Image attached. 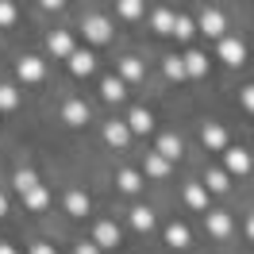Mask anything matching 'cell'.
Returning <instances> with one entry per match:
<instances>
[{"label": "cell", "instance_id": "1", "mask_svg": "<svg viewBox=\"0 0 254 254\" xmlns=\"http://www.w3.org/2000/svg\"><path fill=\"white\" fill-rule=\"evenodd\" d=\"M16 77L23 81V85H39V81L47 77V65H43V58H35V54L19 58V62H16Z\"/></svg>", "mask_w": 254, "mask_h": 254}, {"label": "cell", "instance_id": "2", "mask_svg": "<svg viewBox=\"0 0 254 254\" xmlns=\"http://www.w3.org/2000/svg\"><path fill=\"white\" fill-rule=\"evenodd\" d=\"M81 31H85L89 43H108V39H112V23L104 16H89L85 23H81Z\"/></svg>", "mask_w": 254, "mask_h": 254}, {"label": "cell", "instance_id": "3", "mask_svg": "<svg viewBox=\"0 0 254 254\" xmlns=\"http://www.w3.org/2000/svg\"><path fill=\"white\" fill-rule=\"evenodd\" d=\"M223 166H227V174L243 177V174H251V154L239 150V146H227V150H223Z\"/></svg>", "mask_w": 254, "mask_h": 254}, {"label": "cell", "instance_id": "4", "mask_svg": "<svg viewBox=\"0 0 254 254\" xmlns=\"http://www.w3.org/2000/svg\"><path fill=\"white\" fill-rule=\"evenodd\" d=\"M93 243L100 247V251H104V247H120V227H116V223H108V220H100V223L93 227Z\"/></svg>", "mask_w": 254, "mask_h": 254}, {"label": "cell", "instance_id": "5", "mask_svg": "<svg viewBox=\"0 0 254 254\" xmlns=\"http://www.w3.org/2000/svg\"><path fill=\"white\" fill-rule=\"evenodd\" d=\"M104 139H108V146L124 150V146H127V139H131V127H127V120H112V124L104 127Z\"/></svg>", "mask_w": 254, "mask_h": 254}, {"label": "cell", "instance_id": "6", "mask_svg": "<svg viewBox=\"0 0 254 254\" xmlns=\"http://www.w3.org/2000/svg\"><path fill=\"white\" fill-rule=\"evenodd\" d=\"M47 50L54 54V58H69V54H73V39H69V31H50L47 35Z\"/></svg>", "mask_w": 254, "mask_h": 254}, {"label": "cell", "instance_id": "7", "mask_svg": "<svg viewBox=\"0 0 254 254\" xmlns=\"http://www.w3.org/2000/svg\"><path fill=\"white\" fill-rule=\"evenodd\" d=\"M220 58L227 65H243V58H247V47L239 43V39H220Z\"/></svg>", "mask_w": 254, "mask_h": 254}, {"label": "cell", "instance_id": "8", "mask_svg": "<svg viewBox=\"0 0 254 254\" xmlns=\"http://www.w3.org/2000/svg\"><path fill=\"white\" fill-rule=\"evenodd\" d=\"M65 62H69V73H73V77H89V73H93V65H96L89 50H73Z\"/></svg>", "mask_w": 254, "mask_h": 254}, {"label": "cell", "instance_id": "9", "mask_svg": "<svg viewBox=\"0 0 254 254\" xmlns=\"http://www.w3.org/2000/svg\"><path fill=\"white\" fill-rule=\"evenodd\" d=\"M127 127H131L135 135H146V131L154 127V116H150L146 108H131L127 112Z\"/></svg>", "mask_w": 254, "mask_h": 254}, {"label": "cell", "instance_id": "10", "mask_svg": "<svg viewBox=\"0 0 254 254\" xmlns=\"http://www.w3.org/2000/svg\"><path fill=\"white\" fill-rule=\"evenodd\" d=\"M62 120H65V124H73V127L89 124V104H81V100H65V108H62Z\"/></svg>", "mask_w": 254, "mask_h": 254}, {"label": "cell", "instance_id": "11", "mask_svg": "<svg viewBox=\"0 0 254 254\" xmlns=\"http://www.w3.org/2000/svg\"><path fill=\"white\" fill-rule=\"evenodd\" d=\"M200 139H204L208 150H227V135H223V127H220V124H204Z\"/></svg>", "mask_w": 254, "mask_h": 254}, {"label": "cell", "instance_id": "12", "mask_svg": "<svg viewBox=\"0 0 254 254\" xmlns=\"http://www.w3.org/2000/svg\"><path fill=\"white\" fill-rule=\"evenodd\" d=\"M124 77H104L100 81V96H104V100H108V104H120V100H124Z\"/></svg>", "mask_w": 254, "mask_h": 254}, {"label": "cell", "instance_id": "13", "mask_svg": "<svg viewBox=\"0 0 254 254\" xmlns=\"http://www.w3.org/2000/svg\"><path fill=\"white\" fill-rule=\"evenodd\" d=\"M208 231L216 239H227L231 235V216H227V212H212V216H208Z\"/></svg>", "mask_w": 254, "mask_h": 254}, {"label": "cell", "instance_id": "14", "mask_svg": "<svg viewBox=\"0 0 254 254\" xmlns=\"http://www.w3.org/2000/svg\"><path fill=\"white\" fill-rule=\"evenodd\" d=\"M65 212L69 216H89V196L85 192H65Z\"/></svg>", "mask_w": 254, "mask_h": 254}, {"label": "cell", "instance_id": "15", "mask_svg": "<svg viewBox=\"0 0 254 254\" xmlns=\"http://www.w3.org/2000/svg\"><path fill=\"white\" fill-rule=\"evenodd\" d=\"M200 31L223 39V16H220V12H204V16H200Z\"/></svg>", "mask_w": 254, "mask_h": 254}, {"label": "cell", "instance_id": "16", "mask_svg": "<svg viewBox=\"0 0 254 254\" xmlns=\"http://www.w3.org/2000/svg\"><path fill=\"white\" fill-rule=\"evenodd\" d=\"M185 69H189V77H200V73H208V58L200 50H189L185 54Z\"/></svg>", "mask_w": 254, "mask_h": 254}, {"label": "cell", "instance_id": "17", "mask_svg": "<svg viewBox=\"0 0 254 254\" xmlns=\"http://www.w3.org/2000/svg\"><path fill=\"white\" fill-rule=\"evenodd\" d=\"M158 154H162V158H170V162L181 158V139H177V135H162V139H158Z\"/></svg>", "mask_w": 254, "mask_h": 254}, {"label": "cell", "instance_id": "18", "mask_svg": "<svg viewBox=\"0 0 254 254\" xmlns=\"http://www.w3.org/2000/svg\"><path fill=\"white\" fill-rule=\"evenodd\" d=\"M23 204L31 208V212H39V208H47V204H50V192L43 189V185H35L31 192H23Z\"/></svg>", "mask_w": 254, "mask_h": 254}, {"label": "cell", "instance_id": "19", "mask_svg": "<svg viewBox=\"0 0 254 254\" xmlns=\"http://www.w3.org/2000/svg\"><path fill=\"white\" fill-rule=\"evenodd\" d=\"M166 243L170 247H189V227L185 223H170L166 227Z\"/></svg>", "mask_w": 254, "mask_h": 254}, {"label": "cell", "instance_id": "20", "mask_svg": "<svg viewBox=\"0 0 254 254\" xmlns=\"http://www.w3.org/2000/svg\"><path fill=\"white\" fill-rule=\"evenodd\" d=\"M185 200H189V208H208V185H196V181H192L189 189H185Z\"/></svg>", "mask_w": 254, "mask_h": 254}, {"label": "cell", "instance_id": "21", "mask_svg": "<svg viewBox=\"0 0 254 254\" xmlns=\"http://www.w3.org/2000/svg\"><path fill=\"white\" fill-rule=\"evenodd\" d=\"M143 170H146L150 177H166V174H170V158H162L158 150H154V154L146 158V166H143Z\"/></svg>", "mask_w": 254, "mask_h": 254}, {"label": "cell", "instance_id": "22", "mask_svg": "<svg viewBox=\"0 0 254 254\" xmlns=\"http://www.w3.org/2000/svg\"><path fill=\"white\" fill-rule=\"evenodd\" d=\"M131 227H135V231H150V227H154V212H150V208H135V212H131Z\"/></svg>", "mask_w": 254, "mask_h": 254}, {"label": "cell", "instance_id": "23", "mask_svg": "<svg viewBox=\"0 0 254 254\" xmlns=\"http://www.w3.org/2000/svg\"><path fill=\"white\" fill-rule=\"evenodd\" d=\"M19 104V89L16 85H0V112H12Z\"/></svg>", "mask_w": 254, "mask_h": 254}, {"label": "cell", "instance_id": "24", "mask_svg": "<svg viewBox=\"0 0 254 254\" xmlns=\"http://www.w3.org/2000/svg\"><path fill=\"white\" fill-rule=\"evenodd\" d=\"M174 12H166V8H158V12H154V19H150V23H154V31H162V35H170L174 31Z\"/></svg>", "mask_w": 254, "mask_h": 254}, {"label": "cell", "instance_id": "25", "mask_svg": "<svg viewBox=\"0 0 254 254\" xmlns=\"http://www.w3.org/2000/svg\"><path fill=\"white\" fill-rule=\"evenodd\" d=\"M120 77H124V81H139V77H143V62H139V58H124Z\"/></svg>", "mask_w": 254, "mask_h": 254}, {"label": "cell", "instance_id": "26", "mask_svg": "<svg viewBox=\"0 0 254 254\" xmlns=\"http://www.w3.org/2000/svg\"><path fill=\"white\" fill-rule=\"evenodd\" d=\"M166 77H174V81H181V77H189V69H185V58H166Z\"/></svg>", "mask_w": 254, "mask_h": 254}, {"label": "cell", "instance_id": "27", "mask_svg": "<svg viewBox=\"0 0 254 254\" xmlns=\"http://www.w3.org/2000/svg\"><path fill=\"white\" fill-rule=\"evenodd\" d=\"M204 185H208V192H223L227 189V174H223V170H208Z\"/></svg>", "mask_w": 254, "mask_h": 254}, {"label": "cell", "instance_id": "28", "mask_svg": "<svg viewBox=\"0 0 254 254\" xmlns=\"http://www.w3.org/2000/svg\"><path fill=\"white\" fill-rule=\"evenodd\" d=\"M139 185H143V177L135 174V170H124V174H120V189L124 192H139Z\"/></svg>", "mask_w": 254, "mask_h": 254}, {"label": "cell", "instance_id": "29", "mask_svg": "<svg viewBox=\"0 0 254 254\" xmlns=\"http://www.w3.org/2000/svg\"><path fill=\"white\" fill-rule=\"evenodd\" d=\"M120 16L124 19H139L143 16V0H120Z\"/></svg>", "mask_w": 254, "mask_h": 254}, {"label": "cell", "instance_id": "30", "mask_svg": "<svg viewBox=\"0 0 254 254\" xmlns=\"http://www.w3.org/2000/svg\"><path fill=\"white\" fill-rule=\"evenodd\" d=\"M16 4H12V0H0V27H12V23H16Z\"/></svg>", "mask_w": 254, "mask_h": 254}, {"label": "cell", "instance_id": "31", "mask_svg": "<svg viewBox=\"0 0 254 254\" xmlns=\"http://www.w3.org/2000/svg\"><path fill=\"white\" fill-rule=\"evenodd\" d=\"M35 185H39V177H35L31 170H19V174H16V189L19 192H31Z\"/></svg>", "mask_w": 254, "mask_h": 254}, {"label": "cell", "instance_id": "32", "mask_svg": "<svg viewBox=\"0 0 254 254\" xmlns=\"http://www.w3.org/2000/svg\"><path fill=\"white\" fill-rule=\"evenodd\" d=\"M192 31H196V27H192L189 16H177L174 19V35H177V39H192Z\"/></svg>", "mask_w": 254, "mask_h": 254}, {"label": "cell", "instance_id": "33", "mask_svg": "<svg viewBox=\"0 0 254 254\" xmlns=\"http://www.w3.org/2000/svg\"><path fill=\"white\" fill-rule=\"evenodd\" d=\"M243 108L254 112V85H247V89H243Z\"/></svg>", "mask_w": 254, "mask_h": 254}, {"label": "cell", "instance_id": "34", "mask_svg": "<svg viewBox=\"0 0 254 254\" xmlns=\"http://www.w3.org/2000/svg\"><path fill=\"white\" fill-rule=\"evenodd\" d=\"M73 254H100V247H96V243H77Z\"/></svg>", "mask_w": 254, "mask_h": 254}, {"label": "cell", "instance_id": "35", "mask_svg": "<svg viewBox=\"0 0 254 254\" xmlns=\"http://www.w3.org/2000/svg\"><path fill=\"white\" fill-rule=\"evenodd\" d=\"M31 254H58V251H54L50 243H35V247H31Z\"/></svg>", "mask_w": 254, "mask_h": 254}, {"label": "cell", "instance_id": "36", "mask_svg": "<svg viewBox=\"0 0 254 254\" xmlns=\"http://www.w3.org/2000/svg\"><path fill=\"white\" fill-rule=\"evenodd\" d=\"M39 4H43V8H62L65 0H39Z\"/></svg>", "mask_w": 254, "mask_h": 254}, {"label": "cell", "instance_id": "37", "mask_svg": "<svg viewBox=\"0 0 254 254\" xmlns=\"http://www.w3.org/2000/svg\"><path fill=\"white\" fill-rule=\"evenodd\" d=\"M0 254H19L16 247H8V243H0Z\"/></svg>", "mask_w": 254, "mask_h": 254}, {"label": "cell", "instance_id": "38", "mask_svg": "<svg viewBox=\"0 0 254 254\" xmlns=\"http://www.w3.org/2000/svg\"><path fill=\"white\" fill-rule=\"evenodd\" d=\"M4 212H8V200H4V192H0V216H4Z\"/></svg>", "mask_w": 254, "mask_h": 254}, {"label": "cell", "instance_id": "39", "mask_svg": "<svg viewBox=\"0 0 254 254\" xmlns=\"http://www.w3.org/2000/svg\"><path fill=\"white\" fill-rule=\"evenodd\" d=\"M247 235H251V239H254V216H251V223H247Z\"/></svg>", "mask_w": 254, "mask_h": 254}]
</instances>
